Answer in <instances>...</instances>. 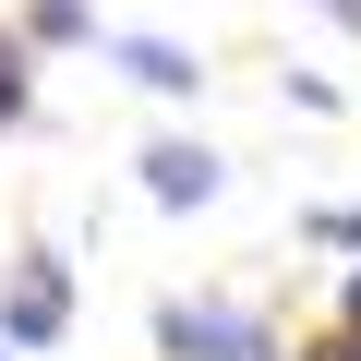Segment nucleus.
Segmentation results:
<instances>
[{"label": "nucleus", "mask_w": 361, "mask_h": 361, "mask_svg": "<svg viewBox=\"0 0 361 361\" xmlns=\"http://www.w3.org/2000/svg\"><path fill=\"white\" fill-rule=\"evenodd\" d=\"M109 61H121L145 97H193V85H205V61L180 49V37H109Z\"/></svg>", "instance_id": "nucleus-4"}, {"label": "nucleus", "mask_w": 361, "mask_h": 361, "mask_svg": "<svg viewBox=\"0 0 361 361\" xmlns=\"http://www.w3.org/2000/svg\"><path fill=\"white\" fill-rule=\"evenodd\" d=\"M157 361H277V337L241 301H157Z\"/></svg>", "instance_id": "nucleus-1"}, {"label": "nucleus", "mask_w": 361, "mask_h": 361, "mask_svg": "<svg viewBox=\"0 0 361 361\" xmlns=\"http://www.w3.org/2000/svg\"><path fill=\"white\" fill-rule=\"evenodd\" d=\"M313 241H325V253H361V205H325V217H313Z\"/></svg>", "instance_id": "nucleus-7"}, {"label": "nucleus", "mask_w": 361, "mask_h": 361, "mask_svg": "<svg viewBox=\"0 0 361 361\" xmlns=\"http://www.w3.org/2000/svg\"><path fill=\"white\" fill-rule=\"evenodd\" d=\"M0 361H25V349H13V337H0Z\"/></svg>", "instance_id": "nucleus-11"}, {"label": "nucleus", "mask_w": 361, "mask_h": 361, "mask_svg": "<svg viewBox=\"0 0 361 361\" xmlns=\"http://www.w3.org/2000/svg\"><path fill=\"white\" fill-rule=\"evenodd\" d=\"M337 325H361V277H349V289H337Z\"/></svg>", "instance_id": "nucleus-10"}, {"label": "nucleus", "mask_w": 361, "mask_h": 361, "mask_svg": "<svg viewBox=\"0 0 361 361\" xmlns=\"http://www.w3.org/2000/svg\"><path fill=\"white\" fill-rule=\"evenodd\" d=\"M133 169H145V205H169V217H180V205H217V180H229V157H217L205 133H157Z\"/></svg>", "instance_id": "nucleus-3"}, {"label": "nucleus", "mask_w": 361, "mask_h": 361, "mask_svg": "<svg viewBox=\"0 0 361 361\" xmlns=\"http://www.w3.org/2000/svg\"><path fill=\"white\" fill-rule=\"evenodd\" d=\"M313 13H325V25H349V37H361V0H313Z\"/></svg>", "instance_id": "nucleus-9"}, {"label": "nucleus", "mask_w": 361, "mask_h": 361, "mask_svg": "<svg viewBox=\"0 0 361 361\" xmlns=\"http://www.w3.org/2000/svg\"><path fill=\"white\" fill-rule=\"evenodd\" d=\"M25 121H37V37L0 25V133H25Z\"/></svg>", "instance_id": "nucleus-5"}, {"label": "nucleus", "mask_w": 361, "mask_h": 361, "mask_svg": "<svg viewBox=\"0 0 361 361\" xmlns=\"http://www.w3.org/2000/svg\"><path fill=\"white\" fill-rule=\"evenodd\" d=\"M301 361H361V325H325V337H313Z\"/></svg>", "instance_id": "nucleus-8"}, {"label": "nucleus", "mask_w": 361, "mask_h": 361, "mask_svg": "<svg viewBox=\"0 0 361 361\" xmlns=\"http://www.w3.org/2000/svg\"><path fill=\"white\" fill-rule=\"evenodd\" d=\"M73 325V265L61 253H13V277H0V337L13 349H61Z\"/></svg>", "instance_id": "nucleus-2"}, {"label": "nucleus", "mask_w": 361, "mask_h": 361, "mask_svg": "<svg viewBox=\"0 0 361 361\" xmlns=\"http://www.w3.org/2000/svg\"><path fill=\"white\" fill-rule=\"evenodd\" d=\"M25 37H37V49H85L97 13H85V0H25Z\"/></svg>", "instance_id": "nucleus-6"}]
</instances>
